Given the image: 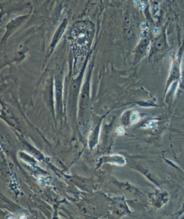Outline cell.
Instances as JSON below:
<instances>
[{
	"label": "cell",
	"instance_id": "obj_1",
	"mask_svg": "<svg viewBox=\"0 0 184 219\" xmlns=\"http://www.w3.org/2000/svg\"><path fill=\"white\" fill-rule=\"evenodd\" d=\"M139 120V114L137 112H133L131 115V121L133 123H135Z\"/></svg>",
	"mask_w": 184,
	"mask_h": 219
},
{
	"label": "cell",
	"instance_id": "obj_2",
	"mask_svg": "<svg viewBox=\"0 0 184 219\" xmlns=\"http://www.w3.org/2000/svg\"><path fill=\"white\" fill-rule=\"evenodd\" d=\"M117 133L119 135H122L124 133V130L123 128L119 127V128H117Z\"/></svg>",
	"mask_w": 184,
	"mask_h": 219
}]
</instances>
